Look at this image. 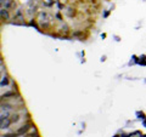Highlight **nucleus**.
I'll return each mask as SVG.
<instances>
[{
    "label": "nucleus",
    "mask_w": 146,
    "mask_h": 137,
    "mask_svg": "<svg viewBox=\"0 0 146 137\" xmlns=\"http://www.w3.org/2000/svg\"><path fill=\"white\" fill-rule=\"evenodd\" d=\"M51 21H52V17L50 16L46 11H39V13H38V22H39L40 28H44V29L50 28V26H51Z\"/></svg>",
    "instance_id": "obj_1"
},
{
    "label": "nucleus",
    "mask_w": 146,
    "mask_h": 137,
    "mask_svg": "<svg viewBox=\"0 0 146 137\" xmlns=\"http://www.w3.org/2000/svg\"><path fill=\"white\" fill-rule=\"evenodd\" d=\"M13 20H17V21H13L12 23L13 24H25V15H23V10L22 9H16L15 10V15H13Z\"/></svg>",
    "instance_id": "obj_2"
},
{
    "label": "nucleus",
    "mask_w": 146,
    "mask_h": 137,
    "mask_svg": "<svg viewBox=\"0 0 146 137\" xmlns=\"http://www.w3.org/2000/svg\"><path fill=\"white\" fill-rule=\"evenodd\" d=\"M11 124H12L11 118H4V119H0V129H1V130L9 129Z\"/></svg>",
    "instance_id": "obj_3"
},
{
    "label": "nucleus",
    "mask_w": 146,
    "mask_h": 137,
    "mask_svg": "<svg viewBox=\"0 0 146 137\" xmlns=\"http://www.w3.org/2000/svg\"><path fill=\"white\" fill-rule=\"evenodd\" d=\"M1 7H5L6 10H9V11L15 10L16 9V3H15V0H5L4 4L1 5Z\"/></svg>",
    "instance_id": "obj_4"
},
{
    "label": "nucleus",
    "mask_w": 146,
    "mask_h": 137,
    "mask_svg": "<svg viewBox=\"0 0 146 137\" xmlns=\"http://www.w3.org/2000/svg\"><path fill=\"white\" fill-rule=\"evenodd\" d=\"M0 16H1L3 22H6V21L10 20V13H9V10H6L5 7H1V10H0Z\"/></svg>",
    "instance_id": "obj_5"
},
{
    "label": "nucleus",
    "mask_w": 146,
    "mask_h": 137,
    "mask_svg": "<svg viewBox=\"0 0 146 137\" xmlns=\"http://www.w3.org/2000/svg\"><path fill=\"white\" fill-rule=\"evenodd\" d=\"M62 11L66 15V17H68V18H73L76 16V10L73 7H66L65 10H62Z\"/></svg>",
    "instance_id": "obj_6"
},
{
    "label": "nucleus",
    "mask_w": 146,
    "mask_h": 137,
    "mask_svg": "<svg viewBox=\"0 0 146 137\" xmlns=\"http://www.w3.org/2000/svg\"><path fill=\"white\" fill-rule=\"evenodd\" d=\"M29 129H31V126H29L28 124H25V125H22L20 129L17 130V134H18V135H25V134H27V132H28Z\"/></svg>",
    "instance_id": "obj_7"
},
{
    "label": "nucleus",
    "mask_w": 146,
    "mask_h": 137,
    "mask_svg": "<svg viewBox=\"0 0 146 137\" xmlns=\"http://www.w3.org/2000/svg\"><path fill=\"white\" fill-rule=\"evenodd\" d=\"M9 83H10V79H9L7 75H1V81H0V85H1V88H5V86L9 85Z\"/></svg>",
    "instance_id": "obj_8"
},
{
    "label": "nucleus",
    "mask_w": 146,
    "mask_h": 137,
    "mask_svg": "<svg viewBox=\"0 0 146 137\" xmlns=\"http://www.w3.org/2000/svg\"><path fill=\"white\" fill-rule=\"evenodd\" d=\"M11 121L13 123V124H15V123H17L18 120H20L21 119V117H20V114H18V113H13V114H11Z\"/></svg>",
    "instance_id": "obj_9"
},
{
    "label": "nucleus",
    "mask_w": 146,
    "mask_h": 137,
    "mask_svg": "<svg viewBox=\"0 0 146 137\" xmlns=\"http://www.w3.org/2000/svg\"><path fill=\"white\" fill-rule=\"evenodd\" d=\"M11 114H10V111H1V117L0 119H4V118H10Z\"/></svg>",
    "instance_id": "obj_10"
},
{
    "label": "nucleus",
    "mask_w": 146,
    "mask_h": 137,
    "mask_svg": "<svg viewBox=\"0 0 146 137\" xmlns=\"http://www.w3.org/2000/svg\"><path fill=\"white\" fill-rule=\"evenodd\" d=\"M68 30H70V28H68L67 24H63L61 27V32H63V33H68Z\"/></svg>",
    "instance_id": "obj_11"
},
{
    "label": "nucleus",
    "mask_w": 146,
    "mask_h": 137,
    "mask_svg": "<svg viewBox=\"0 0 146 137\" xmlns=\"http://www.w3.org/2000/svg\"><path fill=\"white\" fill-rule=\"evenodd\" d=\"M17 132H12V134H6V135H4L3 137H17Z\"/></svg>",
    "instance_id": "obj_12"
},
{
    "label": "nucleus",
    "mask_w": 146,
    "mask_h": 137,
    "mask_svg": "<svg viewBox=\"0 0 146 137\" xmlns=\"http://www.w3.org/2000/svg\"><path fill=\"white\" fill-rule=\"evenodd\" d=\"M56 18H57L58 21H62V17H61V15H60V13H57V15H56Z\"/></svg>",
    "instance_id": "obj_13"
},
{
    "label": "nucleus",
    "mask_w": 146,
    "mask_h": 137,
    "mask_svg": "<svg viewBox=\"0 0 146 137\" xmlns=\"http://www.w3.org/2000/svg\"><path fill=\"white\" fill-rule=\"evenodd\" d=\"M143 124L145 125V127H146V119H144V121H143Z\"/></svg>",
    "instance_id": "obj_14"
},
{
    "label": "nucleus",
    "mask_w": 146,
    "mask_h": 137,
    "mask_svg": "<svg viewBox=\"0 0 146 137\" xmlns=\"http://www.w3.org/2000/svg\"><path fill=\"white\" fill-rule=\"evenodd\" d=\"M144 137H146V136H144Z\"/></svg>",
    "instance_id": "obj_15"
}]
</instances>
